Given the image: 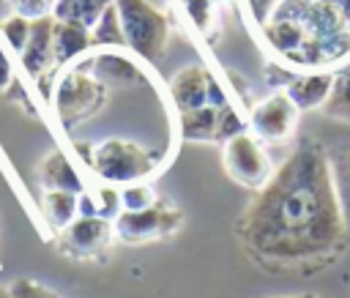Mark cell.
I'll use <instances>...</instances> for the list:
<instances>
[{
    "label": "cell",
    "mask_w": 350,
    "mask_h": 298,
    "mask_svg": "<svg viewBox=\"0 0 350 298\" xmlns=\"http://www.w3.org/2000/svg\"><path fill=\"white\" fill-rule=\"evenodd\" d=\"M41 183H44L46 191H71V194L82 191V180H79L77 170L71 167V161L60 150H52L44 159V164H41Z\"/></svg>",
    "instance_id": "5bb4252c"
},
{
    "label": "cell",
    "mask_w": 350,
    "mask_h": 298,
    "mask_svg": "<svg viewBox=\"0 0 350 298\" xmlns=\"http://www.w3.org/2000/svg\"><path fill=\"white\" fill-rule=\"evenodd\" d=\"M254 30L287 66L325 71L350 57V0H276Z\"/></svg>",
    "instance_id": "7a4b0ae2"
},
{
    "label": "cell",
    "mask_w": 350,
    "mask_h": 298,
    "mask_svg": "<svg viewBox=\"0 0 350 298\" xmlns=\"http://www.w3.org/2000/svg\"><path fill=\"white\" fill-rule=\"evenodd\" d=\"M295 118H298V107L290 101V96L284 90H279V93L262 98L260 104H254L252 115H249L254 134L262 137V139H271V142L284 139L293 131Z\"/></svg>",
    "instance_id": "9c48e42d"
},
{
    "label": "cell",
    "mask_w": 350,
    "mask_h": 298,
    "mask_svg": "<svg viewBox=\"0 0 350 298\" xmlns=\"http://www.w3.org/2000/svg\"><path fill=\"white\" fill-rule=\"evenodd\" d=\"M112 3L115 0H55L52 16L60 22H77V25L93 27V22L101 16V11Z\"/></svg>",
    "instance_id": "ac0fdd59"
},
{
    "label": "cell",
    "mask_w": 350,
    "mask_h": 298,
    "mask_svg": "<svg viewBox=\"0 0 350 298\" xmlns=\"http://www.w3.org/2000/svg\"><path fill=\"white\" fill-rule=\"evenodd\" d=\"M112 227L101 216H79L63 230V249L77 257H90L109 243Z\"/></svg>",
    "instance_id": "8fae6325"
},
{
    "label": "cell",
    "mask_w": 350,
    "mask_h": 298,
    "mask_svg": "<svg viewBox=\"0 0 350 298\" xmlns=\"http://www.w3.org/2000/svg\"><path fill=\"white\" fill-rule=\"evenodd\" d=\"M323 112L334 120L350 123V66H345L334 74V85L323 104Z\"/></svg>",
    "instance_id": "d6986e66"
},
{
    "label": "cell",
    "mask_w": 350,
    "mask_h": 298,
    "mask_svg": "<svg viewBox=\"0 0 350 298\" xmlns=\"http://www.w3.org/2000/svg\"><path fill=\"white\" fill-rule=\"evenodd\" d=\"M156 202L153 191L142 183H129L123 191H120V205L123 211H142V208H150Z\"/></svg>",
    "instance_id": "d4e9b609"
},
{
    "label": "cell",
    "mask_w": 350,
    "mask_h": 298,
    "mask_svg": "<svg viewBox=\"0 0 350 298\" xmlns=\"http://www.w3.org/2000/svg\"><path fill=\"white\" fill-rule=\"evenodd\" d=\"M126 46L145 60H161L170 38L167 16L150 0H115Z\"/></svg>",
    "instance_id": "3957f363"
},
{
    "label": "cell",
    "mask_w": 350,
    "mask_h": 298,
    "mask_svg": "<svg viewBox=\"0 0 350 298\" xmlns=\"http://www.w3.org/2000/svg\"><path fill=\"white\" fill-rule=\"evenodd\" d=\"M22 57V68L41 79L44 74L52 71L55 66V16H41L30 22V36L25 49L19 52Z\"/></svg>",
    "instance_id": "30bf717a"
},
{
    "label": "cell",
    "mask_w": 350,
    "mask_h": 298,
    "mask_svg": "<svg viewBox=\"0 0 350 298\" xmlns=\"http://www.w3.org/2000/svg\"><path fill=\"white\" fill-rule=\"evenodd\" d=\"M265 298H325L320 293H295V295H265Z\"/></svg>",
    "instance_id": "4dcf8cb0"
},
{
    "label": "cell",
    "mask_w": 350,
    "mask_h": 298,
    "mask_svg": "<svg viewBox=\"0 0 350 298\" xmlns=\"http://www.w3.org/2000/svg\"><path fill=\"white\" fill-rule=\"evenodd\" d=\"M178 5L183 8V14L189 16V22L202 33L211 36L213 30V0H178Z\"/></svg>",
    "instance_id": "603a6c76"
},
{
    "label": "cell",
    "mask_w": 350,
    "mask_h": 298,
    "mask_svg": "<svg viewBox=\"0 0 350 298\" xmlns=\"http://www.w3.org/2000/svg\"><path fill=\"white\" fill-rule=\"evenodd\" d=\"M96 208H98V216L101 219H109V216H118L120 213V194L112 189V186H104L98 189V197H96Z\"/></svg>",
    "instance_id": "83f0119b"
},
{
    "label": "cell",
    "mask_w": 350,
    "mask_h": 298,
    "mask_svg": "<svg viewBox=\"0 0 350 298\" xmlns=\"http://www.w3.org/2000/svg\"><path fill=\"white\" fill-rule=\"evenodd\" d=\"M331 85H334L331 71H306V74H295L284 85V93L290 96V101L298 109H317L325 104Z\"/></svg>",
    "instance_id": "7c38bea8"
},
{
    "label": "cell",
    "mask_w": 350,
    "mask_h": 298,
    "mask_svg": "<svg viewBox=\"0 0 350 298\" xmlns=\"http://www.w3.org/2000/svg\"><path fill=\"white\" fill-rule=\"evenodd\" d=\"M90 74L104 85H134V82H142V74H139V68L134 63H129L120 55H109V52L93 57Z\"/></svg>",
    "instance_id": "9a60e30c"
},
{
    "label": "cell",
    "mask_w": 350,
    "mask_h": 298,
    "mask_svg": "<svg viewBox=\"0 0 350 298\" xmlns=\"http://www.w3.org/2000/svg\"><path fill=\"white\" fill-rule=\"evenodd\" d=\"M11 11L27 19H41V16H52L55 0H8Z\"/></svg>",
    "instance_id": "484cf974"
},
{
    "label": "cell",
    "mask_w": 350,
    "mask_h": 298,
    "mask_svg": "<svg viewBox=\"0 0 350 298\" xmlns=\"http://www.w3.org/2000/svg\"><path fill=\"white\" fill-rule=\"evenodd\" d=\"M8 298H57L49 287L33 282V279H16L8 287Z\"/></svg>",
    "instance_id": "4316f807"
},
{
    "label": "cell",
    "mask_w": 350,
    "mask_h": 298,
    "mask_svg": "<svg viewBox=\"0 0 350 298\" xmlns=\"http://www.w3.org/2000/svg\"><path fill=\"white\" fill-rule=\"evenodd\" d=\"M30 22L27 16H19V14H11L0 22V38L14 49V52H22L25 44H27V36H30Z\"/></svg>",
    "instance_id": "7402d4cb"
},
{
    "label": "cell",
    "mask_w": 350,
    "mask_h": 298,
    "mask_svg": "<svg viewBox=\"0 0 350 298\" xmlns=\"http://www.w3.org/2000/svg\"><path fill=\"white\" fill-rule=\"evenodd\" d=\"M90 164L96 175L104 178L107 183H126V186L139 183L156 170L153 156L137 142H126V139H104L93 150Z\"/></svg>",
    "instance_id": "277c9868"
},
{
    "label": "cell",
    "mask_w": 350,
    "mask_h": 298,
    "mask_svg": "<svg viewBox=\"0 0 350 298\" xmlns=\"http://www.w3.org/2000/svg\"><path fill=\"white\" fill-rule=\"evenodd\" d=\"M8 82H11V63H8L5 49L0 46V87H5Z\"/></svg>",
    "instance_id": "f546056e"
},
{
    "label": "cell",
    "mask_w": 350,
    "mask_h": 298,
    "mask_svg": "<svg viewBox=\"0 0 350 298\" xmlns=\"http://www.w3.org/2000/svg\"><path fill=\"white\" fill-rule=\"evenodd\" d=\"M224 170L235 183L246 189H260L271 178L268 156L249 134H238L224 142Z\"/></svg>",
    "instance_id": "52a82bcc"
},
{
    "label": "cell",
    "mask_w": 350,
    "mask_h": 298,
    "mask_svg": "<svg viewBox=\"0 0 350 298\" xmlns=\"http://www.w3.org/2000/svg\"><path fill=\"white\" fill-rule=\"evenodd\" d=\"M183 224V213L164 202H153L142 211H123L115 216V232L126 243H145L153 238H167Z\"/></svg>",
    "instance_id": "5b68a950"
},
{
    "label": "cell",
    "mask_w": 350,
    "mask_h": 298,
    "mask_svg": "<svg viewBox=\"0 0 350 298\" xmlns=\"http://www.w3.org/2000/svg\"><path fill=\"white\" fill-rule=\"evenodd\" d=\"M235 235L249 260L271 273H317L347 252L350 227L320 139L304 137L254 189L235 221Z\"/></svg>",
    "instance_id": "6da1fadb"
},
{
    "label": "cell",
    "mask_w": 350,
    "mask_h": 298,
    "mask_svg": "<svg viewBox=\"0 0 350 298\" xmlns=\"http://www.w3.org/2000/svg\"><path fill=\"white\" fill-rule=\"evenodd\" d=\"M55 104H57L63 123L71 126L93 115L104 104V82H98L93 74H85L82 68H74L57 82Z\"/></svg>",
    "instance_id": "8992f818"
},
{
    "label": "cell",
    "mask_w": 350,
    "mask_h": 298,
    "mask_svg": "<svg viewBox=\"0 0 350 298\" xmlns=\"http://www.w3.org/2000/svg\"><path fill=\"white\" fill-rule=\"evenodd\" d=\"M170 96H172V101H175V107L180 112L200 109V107H208V104L211 107L227 104L224 90L211 77V71L202 68V66H186V68H180L172 77V82H170Z\"/></svg>",
    "instance_id": "ba28073f"
},
{
    "label": "cell",
    "mask_w": 350,
    "mask_h": 298,
    "mask_svg": "<svg viewBox=\"0 0 350 298\" xmlns=\"http://www.w3.org/2000/svg\"><path fill=\"white\" fill-rule=\"evenodd\" d=\"M90 38H93V46H126L123 27H120V14H118L115 3L107 5L101 11V16L93 22Z\"/></svg>",
    "instance_id": "ffe728a7"
},
{
    "label": "cell",
    "mask_w": 350,
    "mask_h": 298,
    "mask_svg": "<svg viewBox=\"0 0 350 298\" xmlns=\"http://www.w3.org/2000/svg\"><path fill=\"white\" fill-rule=\"evenodd\" d=\"M328 164H331V180H334V189H336L342 216L350 227V145L334 148L328 153Z\"/></svg>",
    "instance_id": "e0dca14e"
},
{
    "label": "cell",
    "mask_w": 350,
    "mask_h": 298,
    "mask_svg": "<svg viewBox=\"0 0 350 298\" xmlns=\"http://www.w3.org/2000/svg\"><path fill=\"white\" fill-rule=\"evenodd\" d=\"M93 46L90 27L55 19V66H66Z\"/></svg>",
    "instance_id": "4fadbf2b"
},
{
    "label": "cell",
    "mask_w": 350,
    "mask_h": 298,
    "mask_svg": "<svg viewBox=\"0 0 350 298\" xmlns=\"http://www.w3.org/2000/svg\"><path fill=\"white\" fill-rule=\"evenodd\" d=\"M11 5H8V0H0V22L5 19V11H8Z\"/></svg>",
    "instance_id": "1f68e13d"
},
{
    "label": "cell",
    "mask_w": 350,
    "mask_h": 298,
    "mask_svg": "<svg viewBox=\"0 0 350 298\" xmlns=\"http://www.w3.org/2000/svg\"><path fill=\"white\" fill-rule=\"evenodd\" d=\"M243 5H246V19H249V25H252V27H260L262 19L268 16V11L276 5V0H243Z\"/></svg>",
    "instance_id": "f1b7e54d"
},
{
    "label": "cell",
    "mask_w": 350,
    "mask_h": 298,
    "mask_svg": "<svg viewBox=\"0 0 350 298\" xmlns=\"http://www.w3.org/2000/svg\"><path fill=\"white\" fill-rule=\"evenodd\" d=\"M77 197L71 191H46L44 194V213L52 227H68L77 216Z\"/></svg>",
    "instance_id": "44dd1931"
},
{
    "label": "cell",
    "mask_w": 350,
    "mask_h": 298,
    "mask_svg": "<svg viewBox=\"0 0 350 298\" xmlns=\"http://www.w3.org/2000/svg\"><path fill=\"white\" fill-rule=\"evenodd\" d=\"M243 134V123L238 118V112L232 109V104H221L219 107V120H216V142H227L232 137Z\"/></svg>",
    "instance_id": "cb8c5ba5"
},
{
    "label": "cell",
    "mask_w": 350,
    "mask_h": 298,
    "mask_svg": "<svg viewBox=\"0 0 350 298\" xmlns=\"http://www.w3.org/2000/svg\"><path fill=\"white\" fill-rule=\"evenodd\" d=\"M0 298H8V290L5 287H0Z\"/></svg>",
    "instance_id": "d6a6232c"
},
{
    "label": "cell",
    "mask_w": 350,
    "mask_h": 298,
    "mask_svg": "<svg viewBox=\"0 0 350 298\" xmlns=\"http://www.w3.org/2000/svg\"><path fill=\"white\" fill-rule=\"evenodd\" d=\"M216 120L219 107H200L180 112V137L189 142H216Z\"/></svg>",
    "instance_id": "2e32d148"
}]
</instances>
